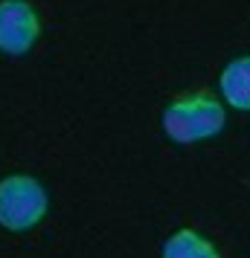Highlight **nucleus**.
Masks as SVG:
<instances>
[{"label":"nucleus","mask_w":250,"mask_h":258,"mask_svg":"<svg viewBox=\"0 0 250 258\" xmlns=\"http://www.w3.org/2000/svg\"><path fill=\"white\" fill-rule=\"evenodd\" d=\"M41 35V18L29 0H0V49L24 55Z\"/></svg>","instance_id":"obj_3"},{"label":"nucleus","mask_w":250,"mask_h":258,"mask_svg":"<svg viewBox=\"0 0 250 258\" xmlns=\"http://www.w3.org/2000/svg\"><path fill=\"white\" fill-rule=\"evenodd\" d=\"M160 258H221V252L215 249L210 238L183 226V229H178L166 238V244L160 249Z\"/></svg>","instance_id":"obj_5"},{"label":"nucleus","mask_w":250,"mask_h":258,"mask_svg":"<svg viewBox=\"0 0 250 258\" xmlns=\"http://www.w3.org/2000/svg\"><path fill=\"white\" fill-rule=\"evenodd\" d=\"M49 212V195L32 174H9L0 180V226L9 232H29Z\"/></svg>","instance_id":"obj_2"},{"label":"nucleus","mask_w":250,"mask_h":258,"mask_svg":"<svg viewBox=\"0 0 250 258\" xmlns=\"http://www.w3.org/2000/svg\"><path fill=\"white\" fill-rule=\"evenodd\" d=\"M218 93L221 102L233 110H250V55L227 61L218 76Z\"/></svg>","instance_id":"obj_4"},{"label":"nucleus","mask_w":250,"mask_h":258,"mask_svg":"<svg viewBox=\"0 0 250 258\" xmlns=\"http://www.w3.org/2000/svg\"><path fill=\"white\" fill-rule=\"evenodd\" d=\"M227 125V110L224 102L215 99L207 90L178 96L175 102H169L163 110V131L172 142L192 145L218 137Z\"/></svg>","instance_id":"obj_1"}]
</instances>
